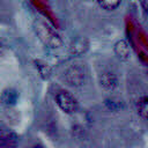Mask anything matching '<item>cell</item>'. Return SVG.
Masks as SVG:
<instances>
[{"label": "cell", "mask_w": 148, "mask_h": 148, "mask_svg": "<svg viewBox=\"0 0 148 148\" xmlns=\"http://www.w3.org/2000/svg\"><path fill=\"white\" fill-rule=\"evenodd\" d=\"M35 31L40 42L49 49H59L62 44L59 35L45 22L37 21L35 23Z\"/></svg>", "instance_id": "1"}, {"label": "cell", "mask_w": 148, "mask_h": 148, "mask_svg": "<svg viewBox=\"0 0 148 148\" xmlns=\"http://www.w3.org/2000/svg\"><path fill=\"white\" fill-rule=\"evenodd\" d=\"M56 103L59 106V109L67 114L74 113L77 109V102L75 97L71 92L65 91V90L59 91L56 95Z\"/></svg>", "instance_id": "2"}, {"label": "cell", "mask_w": 148, "mask_h": 148, "mask_svg": "<svg viewBox=\"0 0 148 148\" xmlns=\"http://www.w3.org/2000/svg\"><path fill=\"white\" fill-rule=\"evenodd\" d=\"M65 80L73 87H80L86 81V72L79 65H73L65 71Z\"/></svg>", "instance_id": "3"}, {"label": "cell", "mask_w": 148, "mask_h": 148, "mask_svg": "<svg viewBox=\"0 0 148 148\" xmlns=\"http://www.w3.org/2000/svg\"><path fill=\"white\" fill-rule=\"evenodd\" d=\"M98 83H99V86L104 90L112 91L118 86V79H117V76H116L114 73H112L110 71H105V72H103V73L99 74V76H98Z\"/></svg>", "instance_id": "4"}, {"label": "cell", "mask_w": 148, "mask_h": 148, "mask_svg": "<svg viewBox=\"0 0 148 148\" xmlns=\"http://www.w3.org/2000/svg\"><path fill=\"white\" fill-rule=\"evenodd\" d=\"M113 52H114V54L117 56V58L119 60L126 61L131 58V47L127 44V42L124 40V39H120L114 44Z\"/></svg>", "instance_id": "5"}, {"label": "cell", "mask_w": 148, "mask_h": 148, "mask_svg": "<svg viewBox=\"0 0 148 148\" xmlns=\"http://www.w3.org/2000/svg\"><path fill=\"white\" fill-rule=\"evenodd\" d=\"M89 49V40L86 37H79L74 39L69 46V52L73 56H81Z\"/></svg>", "instance_id": "6"}, {"label": "cell", "mask_w": 148, "mask_h": 148, "mask_svg": "<svg viewBox=\"0 0 148 148\" xmlns=\"http://www.w3.org/2000/svg\"><path fill=\"white\" fill-rule=\"evenodd\" d=\"M35 66H36V69L38 71L39 75H40L43 79H49V77L51 76L52 71H51V67H50L46 62H44V61H42V60H36V61H35Z\"/></svg>", "instance_id": "7"}, {"label": "cell", "mask_w": 148, "mask_h": 148, "mask_svg": "<svg viewBox=\"0 0 148 148\" xmlns=\"http://www.w3.org/2000/svg\"><path fill=\"white\" fill-rule=\"evenodd\" d=\"M138 113L142 119L148 120V96H143L138 102Z\"/></svg>", "instance_id": "8"}, {"label": "cell", "mask_w": 148, "mask_h": 148, "mask_svg": "<svg viewBox=\"0 0 148 148\" xmlns=\"http://www.w3.org/2000/svg\"><path fill=\"white\" fill-rule=\"evenodd\" d=\"M16 99H17V94L14 90H6L3 94H1V101L7 105L14 104Z\"/></svg>", "instance_id": "9"}, {"label": "cell", "mask_w": 148, "mask_h": 148, "mask_svg": "<svg viewBox=\"0 0 148 148\" xmlns=\"http://www.w3.org/2000/svg\"><path fill=\"white\" fill-rule=\"evenodd\" d=\"M97 2L102 8L106 10H113L120 5L121 0H97Z\"/></svg>", "instance_id": "10"}, {"label": "cell", "mask_w": 148, "mask_h": 148, "mask_svg": "<svg viewBox=\"0 0 148 148\" xmlns=\"http://www.w3.org/2000/svg\"><path fill=\"white\" fill-rule=\"evenodd\" d=\"M120 101H117V102H114V98H110V99H106L105 101V103H106V105H109V108L111 109V110H119L120 109V104L121 103H119Z\"/></svg>", "instance_id": "11"}, {"label": "cell", "mask_w": 148, "mask_h": 148, "mask_svg": "<svg viewBox=\"0 0 148 148\" xmlns=\"http://www.w3.org/2000/svg\"><path fill=\"white\" fill-rule=\"evenodd\" d=\"M141 7L148 14V0H141Z\"/></svg>", "instance_id": "12"}, {"label": "cell", "mask_w": 148, "mask_h": 148, "mask_svg": "<svg viewBox=\"0 0 148 148\" xmlns=\"http://www.w3.org/2000/svg\"><path fill=\"white\" fill-rule=\"evenodd\" d=\"M0 102H1V94H0Z\"/></svg>", "instance_id": "13"}]
</instances>
